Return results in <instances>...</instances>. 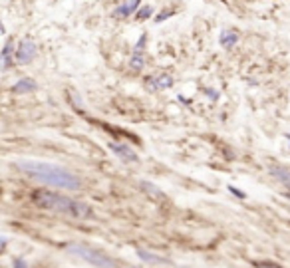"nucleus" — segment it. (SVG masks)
<instances>
[{
	"label": "nucleus",
	"mask_w": 290,
	"mask_h": 268,
	"mask_svg": "<svg viewBox=\"0 0 290 268\" xmlns=\"http://www.w3.org/2000/svg\"><path fill=\"white\" fill-rule=\"evenodd\" d=\"M18 167L26 171L30 177L38 179L46 185L52 187H60V189H78L80 187V179L72 175L70 171L58 167V165H52V163H42V161H22L18 163Z\"/></svg>",
	"instance_id": "nucleus-1"
},
{
	"label": "nucleus",
	"mask_w": 290,
	"mask_h": 268,
	"mask_svg": "<svg viewBox=\"0 0 290 268\" xmlns=\"http://www.w3.org/2000/svg\"><path fill=\"white\" fill-rule=\"evenodd\" d=\"M32 203L40 209H46V211H58V213H68L76 219H86L92 215L90 207L84 205V203L72 201L64 195H58V193H52V191H34L32 193Z\"/></svg>",
	"instance_id": "nucleus-2"
},
{
	"label": "nucleus",
	"mask_w": 290,
	"mask_h": 268,
	"mask_svg": "<svg viewBox=\"0 0 290 268\" xmlns=\"http://www.w3.org/2000/svg\"><path fill=\"white\" fill-rule=\"evenodd\" d=\"M68 250H70L72 254H76V256L88 260L90 264H94L96 268H114V260H110L105 254H101L99 250H94V248H90V246L74 245V246H70Z\"/></svg>",
	"instance_id": "nucleus-3"
},
{
	"label": "nucleus",
	"mask_w": 290,
	"mask_h": 268,
	"mask_svg": "<svg viewBox=\"0 0 290 268\" xmlns=\"http://www.w3.org/2000/svg\"><path fill=\"white\" fill-rule=\"evenodd\" d=\"M34 56H36V46H34V42H30V40L20 42L18 50H16V62L26 64V62H30Z\"/></svg>",
	"instance_id": "nucleus-4"
},
{
	"label": "nucleus",
	"mask_w": 290,
	"mask_h": 268,
	"mask_svg": "<svg viewBox=\"0 0 290 268\" xmlns=\"http://www.w3.org/2000/svg\"><path fill=\"white\" fill-rule=\"evenodd\" d=\"M110 149H112L118 157H121L123 161H131V163H135V161H137V153H135L131 147H127L125 143L112 141V143H110Z\"/></svg>",
	"instance_id": "nucleus-5"
},
{
	"label": "nucleus",
	"mask_w": 290,
	"mask_h": 268,
	"mask_svg": "<svg viewBox=\"0 0 290 268\" xmlns=\"http://www.w3.org/2000/svg\"><path fill=\"white\" fill-rule=\"evenodd\" d=\"M270 175L276 179V181H280L284 187L290 189V169L280 167V165H272V167H270Z\"/></svg>",
	"instance_id": "nucleus-6"
},
{
	"label": "nucleus",
	"mask_w": 290,
	"mask_h": 268,
	"mask_svg": "<svg viewBox=\"0 0 290 268\" xmlns=\"http://www.w3.org/2000/svg\"><path fill=\"white\" fill-rule=\"evenodd\" d=\"M149 86L153 89H167L173 86V78L167 74H161V76H153L149 78Z\"/></svg>",
	"instance_id": "nucleus-7"
},
{
	"label": "nucleus",
	"mask_w": 290,
	"mask_h": 268,
	"mask_svg": "<svg viewBox=\"0 0 290 268\" xmlns=\"http://www.w3.org/2000/svg\"><path fill=\"white\" fill-rule=\"evenodd\" d=\"M137 254H139V258H141V260L151 262V264H169V260H167V258H163V256H159V254H153V252H149V250H143V248H139V250H137Z\"/></svg>",
	"instance_id": "nucleus-8"
},
{
	"label": "nucleus",
	"mask_w": 290,
	"mask_h": 268,
	"mask_svg": "<svg viewBox=\"0 0 290 268\" xmlns=\"http://www.w3.org/2000/svg\"><path fill=\"white\" fill-rule=\"evenodd\" d=\"M137 6H139V0H129V2L121 4L120 8L116 10V16H120V18H125V16H129V14H133V12L137 10Z\"/></svg>",
	"instance_id": "nucleus-9"
},
{
	"label": "nucleus",
	"mask_w": 290,
	"mask_h": 268,
	"mask_svg": "<svg viewBox=\"0 0 290 268\" xmlns=\"http://www.w3.org/2000/svg\"><path fill=\"white\" fill-rule=\"evenodd\" d=\"M237 42H239V36H237L235 32L227 30V32L221 34V46H223V48H233Z\"/></svg>",
	"instance_id": "nucleus-10"
},
{
	"label": "nucleus",
	"mask_w": 290,
	"mask_h": 268,
	"mask_svg": "<svg viewBox=\"0 0 290 268\" xmlns=\"http://www.w3.org/2000/svg\"><path fill=\"white\" fill-rule=\"evenodd\" d=\"M32 89H36V84H34L32 80H20V82L14 86V91H16V93H26V91H32Z\"/></svg>",
	"instance_id": "nucleus-11"
},
{
	"label": "nucleus",
	"mask_w": 290,
	"mask_h": 268,
	"mask_svg": "<svg viewBox=\"0 0 290 268\" xmlns=\"http://www.w3.org/2000/svg\"><path fill=\"white\" fill-rule=\"evenodd\" d=\"M10 54H12V46L6 44L4 50H2V68H4V70H8L10 64H12V62H10Z\"/></svg>",
	"instance_id": "nucleus-12"
},
{
	"label": "nucleus",
	"mask_w": 290,
	"mask_h": 268,
	"mask_svg": "<svg viewBox=\"0 0 290 268\" xmlns=\"http://www.w3.org/2000/svg\"><path fill=\"white\" fill-rule=\"evenodd\" d=\"M151 14H153V8H151V6H143V8H139V10H137V18H139V20L149 18Z\"/></svg>",
	"instance_id": "nucleus-13"
},
{
	"label": "nucleus",
	"mask_w": 290,
	"mask_h": 268,
	"mask_svg": "<svg viewBox=\"0 0 290 268\" xmlns=\"http://www.w3.org/2000/svg\"><path fill=\"white\" fill-rule=\"evenodd\" d=\"M143 64H145V60L139 56V54H135V56L131 58V66L135 68V70H141V68H143Z\"/></svg>",
	"instance_id": "nucleus-14"
},
{
	"label": "nucleus",
	"mask_w": 290,
	"mask_h": 268,
	"mask_svg": "<svg viewBox=\"0 0 290 268\" xmlns=\"http://www.w3.org/2000/svg\"><path fill=\"white\" fill-rule=\"evenodd\" d=\"M141 187H143V189H149V193H151V195H155V197H161L159 189H157V187H153L151 183H141Z\"/></svg>",
	"instance_id": "nucleus-15"
},
{
	"label": "nucleus",
	"mask_w": 290,
	"mask_h": 268,
	"mask_svg": "<svg viewBox=\"0 0 290 268\" xmlns=\"http://www.w3.org/2000/svg\"><path fill=\"white\" fill-rule=\"evenodd\" d=\"M171 14H173V10H163L159 16H155V22H163V20H167Z\"/></svg>",
	"instance_id": "nucleus-16"
},
{
	"label": "nucleus",
	"mask_w": 290,
	"mask_h": 268,
	"mask_svg": "<svg viewBox=\"0 0 290 268\" xmlns=\"http://www.w3.org/2000/svg\"><path fill=\"white\" fill-rule=\"evenodd\" d=\"M255 266L257 268H282L280 264H276V262H257Z\"/></svg>",
	"instance_id": "nucleus-17"
},
{
	"label": "nucleus",
	"mask_w": 290,
	"mask_h": 268,
	"mask_svg": "<svg viewBox=\"0 0 290 268\" xmlns=\"http://www.w3.org/2000/svg\"><path fill=\"white\" fill-rule=\"evenodd\" d=\"M229 191H231V193H233V195H237V197H241V199H244V197H246V195H244V193H242V191H239V189H237V187H229Z\"/></svg>",
	"instance_id": "nucleus-18"
},
{
	"label": "nucleus",
	"mask_w": 290,
	"mask_h": 268,
	"mask_svg": "<svg viewBox=\"0 0 290 268\" xmlns=\"http://www.w3.org/2000/svg\"><path fill=\"white\" fill-rule=\"evenodd\" d=\"M14 268H28V266H26V262L22 258H16V260H14Z\"/></svg>",
	"instance_id": "nucleus-19"
},
{
	"label": "nucleus",
	"mask_w": 290,
	"mask_h": 268,
	"mask_svg": "<svg viewBox=\"0 0 290 268\" xmlns=\"http://www.w3.org/2000/svg\"><path fill=\"white\" fill-rule=\"evenodd\" d=\"M143 46H145V36L137 42V48H135V50H137V52H141V48H143Z\"/></svg>",
	"instance_id": "nucleus-20"
},
{
	"label": "nucleus",
	"mask_w": 290,
	"mask_h": 268,
	"mask_svg": "<svg viewBox=\"0 0 290 268\" xmlns=\"http://www.w3.org/2000/svg\"><path fill=\"white\" fill-rule=\"evenodd\" d=\"M129 268H135V266H129Z\"/></svg>",
	"instance_id": "nucleus-21"
}]
</instances>
